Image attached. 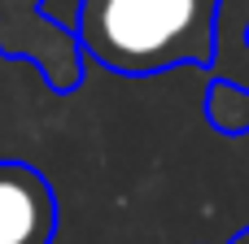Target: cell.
Wrapping results in <instances>:
<instances>
[{
  "label": "cell",
  "mask_w": 249,
  "mask_h": 244,
  "mask_svg": "<svg viewBox=\"0 0 249 244\" xmlns=\"http://www.w3.org/2000/svg\"><path fill=\"white\" fill-rule=\"evenodd\" d=\"M228 244H249V227H245V231H236V236H232Z\"/></svg>",
  "instance_id": "cell-6"
},
{
  "label": "cell",
  "mask_w": 249,
  "mask_h": 244,
  "mask_svg": "<svg viewBox=\"0 0 249 244\" xmlns=\"http://www.w3.org/2000/svg\"><path fill=\"white\" fill-rule=\"evenodd\" d=\"M57 223L61 210L48 175L26 162H0V244H53Z\"/></svg>",
  "instance_id": "cell-3"
},
{
  "label": "cell",
  "mask_w": 249,
  "mask_h": 244,
  "mask_svg": "<svg viewBox=\"0 0 249 244\" xmlns=\"http://www.w3.org/2000/svg\"><path fill=\"white\" fill-rule=\"evenodd\" d=\"M206 118L219 135L236 140V135H249V87H232V83H219L210 79L206 83Z\"/></svg>",
  "instance_id": "cell-5"
},
{
  "label": "cell",
  "mask_w": 249,
  "mask_h": 244,
  "mask_svg": "<svg viewBox=\"0 0 249 244\" xmlns=\"http://www.w3.org/2000/svg\"><path fill=\"white\" fill-rule=\"evenodd\" d=\"M219 0H79L74 35L88 61L123 79H153L175 65L210 70Z\"/></svg>",
  "instance_id": "cell-1"
},
{
  "label": "cell",
  "mask_w": 249,
  "mask_h": 244,
  "mask_svg": "<svg viewBox=\"0 0 249 244\" xmlns=\"http://www.w3.org/2000/svg\"><path fill=\"white\" fill-rule=\"evenodd\" d=\"M48 0H0V57L35 65L48 92L70 96L83 83V48L70 26L44 13Z\"/></svg>",
  "instance_id": "cell-2"
},
{
  "label": "cell",
  "mask_w": 249,
  "mask_h": 244,
  "mask_svg": "<svg viewBox=\"0 0 249 244\" xmlns=\"http://www.w3.org/2000/svg\"><path fill=\"white\" fill-rule=\"evenodd\" d=\"M219 83L249 87V0H219L214 9V61L206 70Z\"/></svg>",
  "instance_id": "cell-4"
}]
</instances>
